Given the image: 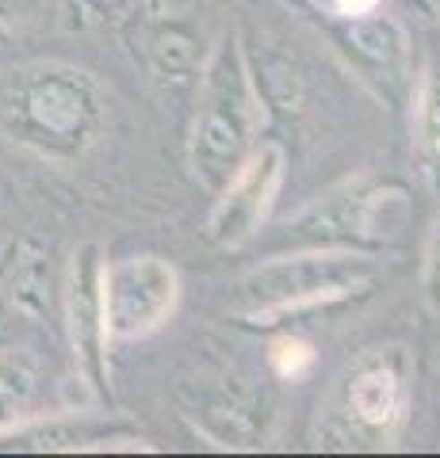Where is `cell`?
Here are the masks:
<instances>
[{"label": "cell", "mask_w": 440, "mask_h": 458, "mask_svg": "<svg viewBox=\"0 0 440 458\" xmlns=\"http://www.w3.org/2000/svg\"><path fill=\"white\" fill-rule=\"evenodd\" d=\"M414 141L425 172L440 180V42H433V50L421 65L414 99Z\"/></svg>", "instance_id": "obj_11"}, {"label": "cell", "mask_w": 440, "mask_h": 458, "mask_svg": "<svg viewBox=\"0 0 440 458\" xmlns=\"http://www.w3.org/2000/svg\"><path fill=\"white\" fill-rule=\"evenodd\" d=\"M195 84H200V99H195L188 161L195 180L215 195L257 149L264 131V99L253 81L246 47L234 31L219 38Z\"/></svg>", "instance_id": "obj_2"}, {"label": "cell", "mask_w": 440, "mask_h": 458, "mask_svg": "<svg viewBox=\"0 0 440 458\" xmlns=\"http://www.w3.org/2000/svg\"><path fill=\"white\" fill-rule=\"evenodd\" d=\"M315 367H318V352L303 336H276L268 344V370L280 382H303Z\"/></svg>", "instance_id": "obj_13"}, {"label": "cell", "mask_w": 440, "mask_h": 458, "mask_svg": "<svg viewBox=\"0 0 440 458\" xmlns=\"http://www.w3.org/2000/svg\"><path fill=\"white\" fill-rule=\"evenodd\" d=\"M325 8L333 12V16H345V20H352V16H367V12H375L383 0H322Z\"/></svg>", "instance_id": "obj_15"}, {"label": "cell", "mask_w": 440, "mask_h": 458, "mask_svg": "<svg viewBox=\"0 0 440 458\" xmlns=\"http://www.w3.org/2000/svg\"><path fill=\"white\" fill-rule=\"evenodd\" d=\"M39 370L20 352H0V436L39 417Z\"/></svg>", "instance_id": "obj_12"}, {"label": "cell", "mask_w": 440, "mask_h": 458, "mask_svg": "<svg viewBox=\"0 0 440 458\" xmlns=\"http://www.w3.org/2000/svg\"><path fill=\"white\" fill-rule=\"evenodd\" d=\"M100 249L84 245L73 256V271H69V291H65V310H69V340H73V355L84 382L100 401H111V363H108V325H104V294H100Z\"/></svg>", "instance_id": "obj_8"}, {"label": "cell", "mask_w": 440, "mask_h": 458, "mask_svg": "<svg viewBox=\"0 0 440 458\" xmlns=\"http://www.w3.org/2000/svg\"><path fill=\"white\" fill-rule=\"evenodd\" d=\"M146 57L158 81H200L203 57H200V35L184 23H158L146 35Z\"/></svg>", "instance_id": "obj_10"}, {"label": "cell", "mask_w": 440, "mask_h": 458, "mask_svg": "<svg viewBox=\"0 0 440 458\" xmlns=\"http://www.w3.org/2000/svg\"><path fill=\"white\" fill-rule=\"evenodd\" d=\"M375 276L379 264L357 249H299L246 271L230 286V310L249 325H276L280 318L357 298Z\"/></svg>", "instance_id": "obj_3"}, {"label": "cell", "mask_w": 440, "mask_h": 458, "mask_svg": "<svg viewBox=\"0 0 440 458\" xmlns=\"http://www.w3.org/2000/svg\"><path fill=\"white\" fill-rule=\"evenodd\" d=\"M108 104L92 73L69 62H27L0 92V126L8 141L35 157L73 165L104 134Z\"/></svg>", "instance_id": "obj_1"}, {"label": "cell", "mask_w": 440, "mask_h": 458, "mask_svg": "<svg viewBox=\"0 0 440 458\" xmlns=\"http://www.w3.org/2000/svg\"><path fill=\"white\" fill-rule=\"evenodd\" d=\"M283 172H288V153L280 141H257L241 168L215 191V207L207 214L203 233L215 249H241L264 229L268 214H272Z\"/></svg>", "instance_id": "obj_7"}, {"label": "cell", "mask_w": 440, "mask_h": 458, "mask_svg": "<svg viewBox=\"0 0 440 458\" xmlns=\"http://www.w3.org/2000/svg\"><path fill=\"white\" fill-rule=\"evenodd\" d=\"M406 195L394 183L357 176L318 195L288 222V241L299 249H367L383 237L391 210H402Z\"/></svg>", "instance_id": "obj_5"}, {"label": "cell", "mask_w": 440, "mask_h": 458, "mask_svg": "<svg viewBox=\"0 0 440 458\" xmlns=\"http://www.w3.org/2000/svg\"><path fill=\"white\" fill-rule=\"evenodd\" d=\"M0 443L16 451H50V454H73V451H150V443L138 436V428L123 424L116 417H92V412H47L31 417L20 428H12Z\"/></svg>", "instance_id": "obj_9"}, {"label": "cell", "mask_w": 440, "mask_h": 458, "mask_svg": "<svg viewBox=\"0 0 440 458\" xmlns=\"http://www.w3.org/2000/svg\"><path fill=\"white\" fill-rule=\"evenodd\" d=\"M104 294V325L111 344L142 340L177 313L180 302V276L161 256H126L100 271Z\"/></svg>", "instance_id": "obj_6"}, {"label": "cell", "mask_w": 440, "mask_h": 458, "mask_svg": "<svg viewBox=\"0 0 440 458\" xmlns=\"http://www.w3.org/2000/svg\"><path fill=\"white\" fill-rule=\"evenodd\" d=\"M425 294L433 306H440V222L429 237V252H425Z\"/></svg>", "instance_id": "obj_14"}, {"label": "cell", "mask_w": 440, "mask_h": 458, "mask_svg": "<svg viewBox=\"0 0 440 458\" xmlns=\"http://www.w3.org/2000/svg\"><path fill=\"white\" fill-rule=\"evenodd\" d=\"M20 16V0H0V23H12Z\"/></svg>", "instance_id": "obj_16"}, {"label": "cell", "mask_w": 440, "mask_h": 458, "mask_svg": "<svg viewBox=\"0 0 440 458\" xmlns=\"http://www.w3.org/2000/svg\"><path fill=\"white\" fill-rule=\"evenodd\" d=\"M410 417V355L402 344L364 352L337 378L325 405V436L337 447L391 451Z\"/></svg>", "instance_id": "obj_4"}]
</instances>
